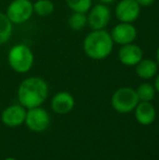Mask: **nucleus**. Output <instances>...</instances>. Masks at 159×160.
<instances>
[{
	"label": "nucleus",
	"mask_w": 159,
	"mask_h": 160,
	"mask_svg": "<svg viewBox=\"0 0 159 160\" xmlns=\"http://www.w3.org/2000/svg\"><path fill=\"white\" fill-rule=\"evenodd\" d=\"M49 94L47 82L38 76H30L21 82L17 88V100L26 109L40 107Z\"/></svg>",
	"instance_id": "nucleus-1"
},
{
	"label": "nucleus",
	"mask_w": 159,
	"mask_h": 160,
	"mask_svg": "<svg viewBox=\"0 0 159 160\" xmlns=\"http://www.w3.org/2000/svg\"><path fill=\"white\" fill-rule=\"evenodd\" d=\"M115 42L106 30H92L83 40L85 55L93 60H104L111 55Z\"/></svg>",
	"instance_id": "nucleus-2"
},
{
	"label": "nucleus",
	"mask_w": 159,
	"mask_h": 160,
	"mask_svg": "<svg viewBox=\"0 0 159 160\" xmlns=\"http://www.w3.org/2000/svg\"><path fill=\"white\" fill-rule=\"evenodd\" d=\"M8 64L14 72L20 74L27 73L34 65V52L25 44H17L11 47L7 56Z\"/></svg>",
	"instance_id": "nucleus-3"
},
{
	"label": "nucleus",
	"mask_w": 159,
	"mask_h": 160,
	"mask_svg": "<svg viewBox=\"0 0 159 160\" xmlns=\"http://www.w3.org/2000/svg\"><path fill=\"white\" fill-rule=\"evenodd\" d=\"M140 99L136 89L132 87H121L111 97V106L119 113H130L134 111Z\"/></svg>",
	"instance_id": "nucleus-4"
},
{
	"label": "nucleus",
	"mask_w": 159,
	"mask_h": 160,
	"mask_svg": "<svg viewBox=\"0 0 159 160\" xmlns=\"http://www.w3.org/2000/svg\"><path fill=\"white\" fill-rule=\"evenodd\" d=\"M13 24H23L30 21L34 14L31 0H12L4 12Z\"/></svg>",
	"instance_id": "nucleus-5"
},
{
	"label": "nucleus",
	"mask_w": 159,
	"mask_h": 160,
	"mask_svg": "<svg viewBox=\"0 0 159 160\" xmlns=\"http://www.w3.org/2000/svg\"><path fill=\"white\" fill-rule=\"evenodd\" d=\"M87 15V25L91 26L92 30H105L110 23L111 12L107 4L97 3L92 6Z\"/></svg>",
	"instance_id": "nucleus-6"
},
{
	"label": "nucleus",
	"mask_w": 159,
	"mask_h": 160,
	"mask_svg": "<svg viewBox=\"0 0 159 160\" xmlns=\"http://www.w3.org/2000/svg\"><path fill=\"white\" fill-rule=\"evenodd\" d=\"M28 130L33 132H42L47 130L50 123L49 113L42 107H35L26 110L25 122Z\"/></svg>",
	"instance_id": "nucleus-7"
},
{
	"label": "nucleus",
	"mask_w": 159,
	"mask_h": 160,
	"mask_svg": "<svg viewBox=\"0 0 159 160\" xmlns=\"http://www.w3.org/2000/svg\"><path fill=\"white\" fill-rule=\"evenodd\" d=\"M141 8L135 0H120L116 6L115 14L119 22L134 23L140 18Z\"/></svg>",
	"instance_id": "nucleus-8"
},
{
	"label": "nucleus",
	"mask_w": 159,
	"mask_h": 160,
	"mask_svg": "<svg viewBox=\"0 0 159 160\" xmlns=\"http://www.w3.org/2000/svg\"><path fill=\"white\" fill-rule=\"evenodd\" d=\"M110 35L115 44L123 46V45L134 42V40L137 37V30L133 25V23L119 22L117 25L112 28Z\"/></svg>",
	"instance_id": "nucleus-9"
},
{
	"label": "nucleus",
	"mask_w": 159,
	"mask_h": 160,
	"mask_svg": "<svg viewBox=\"0 0 159 160\" xmlns=\"http://www.w3.org/2000/svg\"><path fill=\"white\" fill-rule=\"evenodd\" d=\"M26 108H24L21 103L11 105L7 107L1 113V121L6 127L17 128L25 122Z\"/></svg>",
	"instance_id": "nucleus-10"
},
{
	"label": "nucleus",
	"mask_w": 159,
	"mask_h": 160,
	"mask_svg": "<svg viewBox=\"0 0 159 160\" xmlns=\"http://www.w3.org/2000/svg\"><path fill=\"white\" fill-rule=\"evenodd\" d=\"M143 49L134 42L123 45L118 51L120 62L127 67H135L143 59Z\"/></svg>",
	"instance_id": "nucleus-11"
},
{
	"label": "nucleus",
	"mask_w": 159,
	"mask_h": 160,
	"mask_svg": "<svg viewBox=\"0 0 159 160\" xmlns=\"http://www.w3.org/2000/svg\"><path fill=\"white\" fill-rule=\"evenodd\" d=\"M74 97L68 92H59L52 97L50 102L51 110L58 114H67L74 108Z\"/></svg>",
	"instance_id": "nucleus-12"
},
{
	"label": "nucleus",
	"mask_w": 159,
	"mask_h": 160,
	"mask_svg": "<svg viewBox=\"0 0 159 160\" xmlns=\"http://www.w3.org/2000/svg\"><path fill=\"white\" fill-rule=\"evenodd\" d=\"M135 119L140 124L149 125L156 120V109L151 101H140L134 109Z\"/></svg>",
	"instance_id": "nucleus-13"
},
{
	"label": "nucleus",
	"mask_w": 159,
	"mask_h": 160,
	"mask_svg": "<svg viewBox=\"0 0 159 160\" xmlns=\"http://www.w3.org/2000/svg\"><path fill=\"white\" fill-rule=\"evenodd\" d=\"M159 65L156 60L153 59H144L143 58L137 64L135 65L136 75L143 80H151L155 78L158 73Z\"/></svg>",
	"instance_id": "nucleus-14"
},
{
	"label": "nucleus",
	"mask_w": 159,
	"mask_h": 160,
	"mask_svg": "<svg viewBox=\"0 0 159 160\" xmlns=\"http://www.w3.org/2000/svg\"><path fill=\"white\" fill-rule=\"evenodd\" d=\"M13 33V23L6 13L0 12V46L10 40Z\"/></svg>",
	"instance_id": "nucleus-15"
},
{
	"label": "nucleus",
	"mask_w": 159,
	"mask_h": 160,
	"mask_svg": "<svg viewBox=\"0 0 159 160\" xmlns=\"http://www.w3.org/2000/svg\"><path fill=\"white\" fill-rule=\"evenodd\" d=\"M68 24H69V28H70L71 30L75 31V32L82 31L83 28H85L87 25L86 13L72 12V14H71L68 19Z\"/></svg>",
	"instance_id": "nucleus-16"
},
{
	"label": "nucleus",
	"mask_w": 159,
	"mask_h": 160,
	"mask_svg": "<svg viewBox=\"0 0 159 160\" xmlns=\"http://www.w3.org/2000/svg\"><path fill=\"white\" fill-rule=\"evenodd\" d=\"M33 9L38 17H48L55 11V3L51 0H36L33 3Z\"/></svg>",
	"instance_id": "nucleus-17"
},
{
	"label": "nucleus",
	"mask_w": 159,
	"mask_h": 160,
	"mask_svg": "<svg viewBox=\"0 0 159 160\" xmlns=\"http://www.w3.org/2000/svg\"><path fill=\"white\" fill-rule=\"evenodd\" d=\"M136 94H137L140 101H152L155 98L156 89L154 85L149 83H143L136 88Z\"/></svg>",
	"instance_id": "nucleus-18"
},
{
	"label": "nucleus",
	"mask_w": 159,
	"mask_h": 160,
	"mask_svg": "<svg viewBox=\"0 0 159 160\" xmlns=\"http://www.w3.org/2000/svg\"><path fill=\"white\" fill-rule=\"evenodd\" d=\"M66 3L72 12L87 13L93 6V0H66Z\"/></svg>",
	"instance_id": "nucleus-19"
},
{
	"label": "nucleus",
	"mask_w": 159,
	"mask_h": 160,
	"mask_svg": "<svg viewBox=\"0 0 159 160\" xmlns=\"http://www.w3.org/2000/svg\"><path fill=\"white\" fill-rule=\"evenodd\" d=\"M141 7H149L156 1V0H135Z\"/></svg>",
	"instance_id": "nucleus-20"
},
{
	"label": "nucleus",
	"mask_w": 159,
	"mask_h": 160,
	"mask_svg": "<svg viewBox=\"0 0 159 160\" xmlns=\"http://www.w3.org/2000/svg\"><path fill=\"white\" fill-rule=\"evenodd\" d=\"M154 87H155L156 92L159 93V73H157V75H156L155 83H154Z\"/></svg>",
	"instance_id": "nucleus-21"
},
{
	"label": "nucleus",
	"mask_w": 159,
	"mask_h": 160,
	"mask_svg": "<svg viewBox=\"0 0 159 160\" xmlns=\"http://www.w3.org/2000/svg\"><path fill=\"white\" fill-rule=\"evenodd\" d=\"M115 1H116V0H99L100 3L107 4V6H108V4H110V3H113Z\"/></svg>",
	"instance_id": "nucleus-22"
},
{
	"label": "nucleus",
	"mask_w": 159,
	"mask_h": 160,
	"mask_svg": "<svg viewBox=\"0 0 159 160\" xmlns=\"http://www.w3.org/2000/svg\"><path fill=\"white\" fill-rule=\"evenodd\" d=\"M156 62H157V64L159 65V46L157 47V49H156Z\"/></svg>",
	"instance_id": "nucleus-23"
},
{
	"label": "nucleus",
	"mask_w": 159,
	"mask_h": 160,
	"mask_svg": "<svg viewBox=\"0 0 159 160\" xmlns=\"http://www.w3.org/2000/svg\"><path fill=\"white\" fill-rule=\"evenodd\" d=\"M3 160H17V159H15V158H12V157H8V158L3 159Z\"/></svg>",
	"instance_id": "nucleus-24"
}]
</instances>
